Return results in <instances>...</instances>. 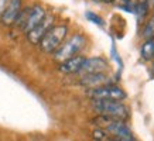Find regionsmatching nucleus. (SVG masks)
<instances>
[{
    "label": "nucleus",
    "instance_id": "nucleus-1",
    "mask_svg": "<svg viewBox=\"0 0 154 141\" xmlns=\"http://www.w3.org/2000/svg\"><path fill=\"white\" fill-rule=\"evenodd\" d=\"M45 16H47V13L41 6L26 7V9H21L14 26H17L21 31L28 34L34 27H37L38 24L45 19Z\"/></svg>",
    "mask_w": 154,
    "mask_h": 141
},
{
    "label": "nucleus",
    "instance_id": "nucleus-2",
    "mask_svg": "<svg viewBox=\"0 0 154 141\" xmlns=\"http://www.w3.org/2000/svg\"><path fill=\"white\" fill-rule=\"evenodd\" d=\"M92 107L95 112L99 113V116L113 118V120H120L125 122L129 117V110L122 102L115 100H92Z\"/></svg>",
    "mask_w": 154,
    "mask_h": 141
},
{
    "label": "nucleus",
    "instance_id": "nucleus-3",
    "mask_svg": "<svg viewBox=\"0 0 154 141\" xmlns=\"http://www.w3.org/2000/svg\"><path fill=\"white\" fill-rule=\"evenodd\" d=\"M66 34H68V26H65V24L52 26L40 42L41 51L45 54H54L62 45Z\"/></svg>",
    "mask_w": 154,
    "mask_h": 141
},
{
    "label": "nucleus",
    "instance_id": "nucleus-4",
    "mask_svg": "<svg viewBox=\"0 0 154 141\" xmlns=\"http://www.w3.org/2000/svg\"><path fill=\"white\" fill-rule=\"evenodd\" d=\"M85 44H86V40H85L84 35L82 34H75L68 41L62 42V45L54 52V59L61 64V62L66 61L69 58H74L82 51Z\"/></svg>",
    "mask_w": 154,
    "mask_h": 141
},
{
    "label": "nucleus",
    "instance_id": "nucleus-5",
    "mask_svg": "<svg viewBox=\"0 0 154 141\" xmlns=\"http://www.w3.org/2000/svg\"><path fill=\"white\" fill-rule=\"evenodd\" d=\"M88 96L92 98V100H115V102H122L126 99L125 90L119 86L113 85H103L95 89H91L88 92Z\"/></svg>",
    "mask_w": 154,
    "mask_h": 141
},
{
    "label": "nucleus",
    "instance_id": "nucleus-6",
    "mask_svg": "<svg viewBox=\"0 0 154 141\" xmlns=\"http://www.w3.org/2000/svg\"><path fill=\"white\" fill-rule=\"evenodd\" d=\"M52 26H54V17H52V16H45V19L42 20L37 27H34L33 30L27 34L28 41L31 42V44H34V45L40 44L41 40L44 38V35L48 33V30H50Z\"/></svg>",
    "mask_w": 154,
    "mask_h": 141
},
{
    "label": "nucleus",
    "instance_id": "nucleus-7",
    "mask_svg": "<svg viewBox=\"0 0 154 141\" xmlns=\"http://www.w3.org/2000/svg\"><path fill=\"white\" fill-rule=\"evenodd\" d=\"M21 9H23L21 7V0H9V3L5 6L2 17H0L2 24H5V26H14Z\"/></svg>",
    "mask_w": 154,
    "mask_h": 141
},
{
    "label": "nucleus",
    "instance_id": "nucleus-8",
    "mask_svg": "<svg viewBox=\"0 0 154 141\" xmlns=\"http://www.w3.org/2000/svg\"><path fill=\"white\" fill-rule=\"evenodd\" d=\"M107 70V62L103 58H86L79 69L81 76L91 75V74H100Z\"/></svg>",
    "mask_w": 154,
    "mask_h": 141
},
{
    "label": "nucleus",
    "instance_id": "nucleus-9",
    "mask_svg": "<svg viewBox=\"0 0 154 141\" xmlns=\"http://www.w3.org/2000/svg\"><path fill=\"white\" fill-rule=\"evenodd\" d=\"M109 82V75L106 72H100V74H91V75H84L81 78L79 83L85 88L89 89H95L99 86H103Z\"/></svg>",
    "mask_w": 154,
    "mask_h": 141
},
{
    "label": "nucleus",
    "instance_id": "nucleus-10",
    "mask_svg": "<svg viewBox=\"0 0 154 141\" xmlns=\"http://www.w3.org/2000/svg\"><path fill=\"white\" fill-rule=\"evenodd\" d=\"M85 59L86 58L82 55H76L74 58H69V59H66V61L60 64V70L62 74H78L82 64L85 62Z\"/></svg>",
    "mask_w": 154,
    "mask_h": 141
},
{
    "label": "nucleus",
    "instance_id": "nucleus-11",
    "mask_svg": "<svg viewBox=\"0 0 154 141\" xmlns=\"http://www.w3.org/2000/svg\"><path fill=\"white\" fill-rule=\"evenodd\" d=\"M141 58L146 59V61H151L154 58V37L150 38V40H146V42L141 47Z\"/></svg>",
    "mask_w": 154,
    "mask_h": 141
},
{
    "label": "nucleus",
    "instance_id": "nucleus-12",
    "mask_svg": "<svg viewBox=\"0 0 154 141\" xmlns=\"http://www.w3.org/2000/svg\"><path fill=\"white\" fill-rule=\"evenodd\" d=\"M141 35H143V38H146V40H150V38L154 37V14L150 17L149 21L146 23Z\"/></svg>",
    "mask_w": 154,
    "mask_h": 141
},
{
    "label": "nucleus",
    "instance_id": "nucleus-13",
    "mask_svg": "<svg viewBox=\"0 0 154 141\" xmlns=\"http://www.w3.org/2000/svg\"><path fill=\"white\" fill-rule=\"evenodd\" d=\"M136 14H137V17L139 19H144L146 14H147V11H149V9H147V4H146L144 0H141V2H139L137 4H136V9H134Z\"/></svg>",
    "mask_w": 154,
    "mask_h": 141
},
{
    "label": "nucleus",
    "instance_id": "nucleus-14",
    "mask_svg": "<svg viewBox=\"0 0 154 141\" xmlns=\"http://www.w3.org/2000/svg\"><path fill=\"white\" fill-rule=\"evenodd\" d=\"M86 17L91 19V21H94V23L99 24V26H103V21H102V19H100L99 16H95L94 13H86Z\"/></svg>",
    "mask_w": 154,
    "mask_h": 141
},
{
    "label": "nucleus",
    "instance_id": "nucleus-15",
    "mask_svg": "<svg viewBox=\"0 0 154 141\" xmlns=\"http://www.w3.org/2000/svg\"><path fill=\"white\" fill-rule=\"evenodd\" d=\"M146 4H147V9H154V0H144Z\"/></svg>",
    "mask_w": 154,
    "mask_h": 141
},
{
    "label": "nucleus",
    "instance_id": "nucleus-16",
    "mask_svg": "<svg viewBox=\"0 0 154 141\" xmlns=\"http://www.w3.org/2000/svg\"><path fill=\"white\" fill-rule=\"evenodd\" d=\"M105 2H107V3H112L113 0H105Z\"/></svg>",
    "mask_w": 154,
    "mask_h": 141
},
{
    "label": "nucleus",
    "instance_id": "nucleus-17",
    "mask_svg": "<svg viewBox=\"0 0 154 141\" xmlns=\"http://www.w3.org/2000/svg\"><path fill=\"white\" fill-rule=\"evenodd\" d=\"M94 2H100V0H94Z\"/></svg>",
    "mask_w": 154,
    "mask_h": 141
}]
</instances>
